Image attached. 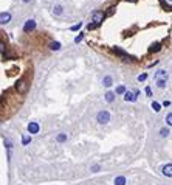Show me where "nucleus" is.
<instances>
[{
	"instance_id": "f257e3e1",
	"label": "nucleus",
	"mask_w": 172,
	"mask_h": 185,
	"mask_svg": "<svg viewBox=\"0 0 172 185\" xmlns=\"http://www.w3.org/2000/svg\"><path fill=\"white\" fill-rule=\"evenodd\" d=\"M16 90H17L19 93H25L26 90H28V81H26L25 78L17 79V83H16Z\"/></svg>"
},
{
	"instance_id": "f03ea898",
	"label": "nucleus",
	"mask_w": 172,
	"mask_h": 185,
	"mask_svg": "<svg viewBox=\"0 0 172 185\" xmlns=\"http://www.w3.org/2000/svg\"><path fill=\"white\" fill-rule=\"evenodd\" d=\"M98 121L101 123V125H106V123H109V120H110V114L107 112V111H101V112H98Z\"/></svg>"
},
{
	"instance_id": "7ed1b4c3",
	"label": "nucleus",
	"mask_w": 172,
	"mask_h": 185,
	"mask_svg": "<svg viewBox=\"0 0 172 185\" xmlns=\"http://www.w3.org/2000/svg\"><path fill=\"white\" fill-rule=\"evenodd\" d=\"M102 20H104V12L102 11H95L93 12V23L98 26V25L102 23Z\"/></svg>"
},
{
	"instance_id": "20e7f679",
	"label": "nucleus",
	"mask_w": 172,
	"mask_h": 185,
	"mask_svg": "<svg viewBox=\"0 0 172 185\" xmlns=\"http://www.w3.org/2000/svg\"><path fill=\"white\" fill-rule=\"evenodd\" d=\"M34 28H36V20H33V19L26 20V23L23 25V31H25V33H30V31H33Z\"/></svg>"
},
{
	"instance_id": "39448f33",
	"label": "nucleus",
	"mask_w": 172,
	"mask_h": 185,
	"mask_svg": "<svg viewBox=\"0 0 172 185\" xmlns=\"http://www.w3.org/2000/svg\"><path fill=\"white\" fill-rule=\"evenodd\" d=\"M9 20H11V14H9V12H2V14H0V25L8 23Z\"/></svg>"
},
{
	"instance_id": "423d86ee",
	"label": "nucleus",
	"mask_w": 172,
	"mask_h": 185,
	"mask_svg": "<svg viewBox=\"0 0 172 185\" xmlns=\"http://www.w3.org/2000/svg\"><path fill=\"white\" fill-rule=\"evenodd\" d=\"M28 132L30 134H37L39 132V125L36 121H31L30 125H28Z\"/></svg>"
},
{
	"instance_id": "0eeeda50",
	"label": "nucleus",
	"mask_w": 172,
	"mask_h": 185,
	"mask_svg": "<svg viewBox=\"0 0 172 185\" xmlns=\"http://www.w3.org/2000/svg\"><path fill=\"white\" fill-rule=\"evenodd\" d=\"M115 12H116V5H110L109 10L104 12V17H110V16H113Z\"/></svg>"
},
{
	"instance_id": "6e6552de",
	"label": "nucleus",
	"mask_w": 172,
	"mask_h": 185,
	"mask_svg": "<svg viewBox=\"0 0 172 185\" xmlns=\"http://www.w3.org/2000/svg\"><path fill=\"white\" fill-rule=\"evenodd\" d=\"M163 174H164V176H168V177L172 176V165H171V163H168V165H164V167H163Z\"/></svg>"
},
{
	"instance_id": "1a4fd4ad",
	"label": "nucleus",
	"mask_w": 172,
	"mask_h": 185,
	"mask_svg": "<svg viewBox=\"0 0 172 185\" xmlns=\"http://www.w3.org/2000/svg\"><path fill=\"white\" fill-rule=\"evenodd\" d=\"M113 51L116 53V54H120L121 58H124V59H127V58H130L129 54L124 51V50H121V48H118V47H113Z\"/></svg>"
},
{
	"instance_id": "9d476101",
	"label": "nucleus",
	"mask_w": 172,
	"mask_h": 185,
	"mask_svg": "<svg viewBox=\"0 0 172 185\" xmlns=\"http://www.w3.org/2000/svg\"><path fill=\"white\" fill-rule=\"evenodd\" d=\"M124 100H126V101H135L136 97H135L132 92H124Z\"/></svg>"
},
{
	"instance_id": "9b49d317",
	"label": "nucleus",
	"mask_w": 172,
	"mask_h": 185,
	"mask_svg": "<svg viewBox=\"0 0 172 185\" xmlns=\"http://www.w3.org/2000/svg\"><path fill=\"white\" fill-rule=\"evenodd\" d=\"M115 185H126V177H122V176L116 177V179H115Z\"/></svg>"
},
{
	"instance_id": "f8f14e48",
	"label": "nucleus",
	"mask_w": 172,
	"mask_h": 185,
	"mask_svg": "<svg viewBox=\"0 0 172 185\" xmlns=\"http://www.w3.org/2000/svg\"><path fill=\"white\" fill-rule=\"evenodd\" d=\"M160 48H161V45H160V44H154V45H150V47H149V51H150V53H155V51H158Z\"/></svg>"
},
{
	"instance_id": "ddd939ff",
	"label": "nucleus",
	"mask_w": 172,
	"mask_h": 185,
	"mask_svg": "<svg viewBox=\"0 0 172 185\" xmlns=\"http://www.w3.org/2000/svg\"><path fill=\"white\" fill-rule=\"evenodd\" d=\"M106 100H107L109 103H113V100H115V93H113V92H107V93H106Z\"/></svg>"
},
{
	"instance_id": "4468645a",
	"label": "nucleus",
	"mask_w": 172,
	"mask_h": 185,
	"mask_svg": "<svg viewBox=\"0 0 172 185\" xmlns=\"http://www.w3.org/2000/svg\"><path fill=\"white\" fill-rule=\"evenodd\" d=\"M157 78H158V79H166V78H168V73L164 72V70H160V72L157 73Z\"/></svg>"
},
{
	"instance_id": "2eb2a0df",
	"label": "nucleus",
	"mask_w": 172,
	"mask_h": 185,
	"mask_svg": "<svg viewBox=\"0 0 172 185\" xmlns=\"http://www.w3.org/2000/svg\"><path fill=\"white\" fill-rule=\"evenodd\" d=\"M53 11H54V14H56V16H60V14H62V11H64V10H62V6H60V5H56V6H54V10H53Z\"/></svg>"
},
{
	"instance_id": "dca6fc26",
	"label": "nucleus",
	"mask_w": 172,
	"mask_h": 185,
	"mask_svg": "<svg viewBox=\"0 0 172 185\" xmlns=\"http://www.w3.org/2000/svg\"><path fill=\"white\" fill-rule=\"evenodd\" d=\"M157 86L160 87V89H164V87H166V79H158L157 81Z\"/></svg>"
},
{
	"instance_id": "f3484780",
	"label": "nucleus",
	"mask_w": 172,
	"mask_h": 185,
	"mask_svg": "<svg viewBox=\"0 0 172 185\" xmlns=\"http://www.w3.org/2000/svg\"><path fill=\"white\" fill-rule=\"evenodd\" d=\"M104 86H106V87L112 86V76H106V78H104Z\"/></svg>"
},
{
	"instance_id": "a211bd4d",
	"label": "nucleus",
	"mask_w": 172,
	"mask_h": 185,
	"mask_svg": "<svg viewBox=\"0 0 172 185\" xmlns=\"http://www.w3.org/2000/svg\"><path fill=\"white\" fill-rule=\"evenodd\" d=\"M50 48H51V50H59V48H60V44H59V42H51Z\"/></svg>"
},
{
	"instance_id": "6ab92c4d",
	"label": "nucleus",
	"mask_w": 172,
	"mask_h": 185,
	"mask_svg": "<svg viewBox=\"0 0 172 185\" xmlns=\"http://www.w3.org/2000/svg\"><path fill=\"white\" fill-rule=\"evenodd\" d=\"M152 109H154V111H155V112H160V109H161V106H160V104H158V103H155V101H154V103H152Z\"/></svg>"
},
{
	"instance_id": "aec40b11",
	"label": "nucleus",
	"mask_w": 172,
	"mask_h": 185,
	"mask_svg": "<svg viewBox=\"0 0 172 185\" xmlns=\"http://www.w3.org/2000/svg\"><path fill=\"white\" fill-rule=\"evenodd\" d=\"M65 140H67V135H65V134H59V135H58V142L62 143V142H65Z\"/></svg>"
},
{
	"instance_id": "412c9836",
	"label": "nucleus",
	"mask_w": 172,
	"mask_h": 185,
	"mask_svg": "<svg viewBox=\"0 0 172 185\" xmlns=\"http://www.w3.org/2000/svg\"><path fill=\"white\" fill-rule=\"evenodd\" d=\"M169 129H166V128H164V129H161V131H160V134H161V137H168L169 135Z\"/></svg>"
},
{
	"instance_id": "4be33fe9",
	"label": "nucleus",
	"mask_w": 172,
	"mask_h": 185,
	"mask_svg": "<svg viewBox=\"0 0 172 185\" xmlns=\"http://www.w3.org/2000/svg\"><path fill=\"white\" fill-rule=\"evenodd\" d=\"M124 92H126L124 86H118V87H116V93H124Z\"/></svg>"
},
{
	"instance_id": "5701e85b",
	"label": "nucleus",
	"mask_w": 172,
	"mask_h": 185,
	"mask_svg": "<svg viewBox=\"0 0 172 185\" xmlns=\"http://www.w3.org/2000/svg\"><path fill=\"white\" fill-rule=\"evenodd\" d=\"M30 142H31V137H28V135H25L23 139H22V143H23V145H28Z\"/></svg>"
},
{
	"instance_id": "b1692460",
	"label": "nucleus",
	"mask_w": 172,
	"mask_h": 185,
	"mask_svg": "<svg viewBox=\"0 0 172 185\" xmlns=\"http://www.w3.org/2000/svg\"><path fill=\"white\" fill-rule=\"evenodd\" d=\"M82 39H84V34H82V33H81V34H79V36H76V37H74V42H76V44H79V42H81V40H82Z\"/></svg>"
},
{
	"instance_id": "393cba45",
	"label": "nucleus",
	"mask_w": 172,
	"mask_h": 185,
	"mask_svg": "<svg viewBox=\"0 0 172 185\" xmlns=\"http://www.w3.org/2000/svg\"><path fill=\"white\" fill-rule=\"evenodd\" d=\"M5 51H6V45H5V42L0 40V53H5Z\"/></svg>"
},
{
	"instance_id": "a878e982",
	"label": "nucleus",
	"mask_w": 172,
	"mask_h": 185,
	"mask_svg": "<svg viewBox=\"0 0 172 185\" xmlns=\"http://www.w3.org/2000/svg\"><path fill=\"white\" fill-rule=\"evenodd\" d=\"M146 78H147V75L146 73H141L140 76H138V81H140V83H141V81H146Z\"/></svg>"
},
{
	"instance_id": "bb28decb",
	"label": "nucleus",
	"mask_w": 172,
	"mask_h": 185,
	"mask_svg": "<svg viewBox=\"0 0 172 185\" xmlns=\"http://www.w3.org/2000/svg\"><path fill=\"white\" fill-rule=\"evenodd\" d=\"M81 26H82V23H81V22H79V23H76V25H73V26H71V31H76V30H79Z\"/></svg>"
},
{
	"instance_id": "cd10ccee",
	"label": "nucleus",
	"mask_w": 172,
	"mask_h": 185,
	"mask_svg": "<svg viewBox=\"0 0 172 185\" xmlns=\"http://www.w3.org/2000/svg\"><path fill=\"white\" fill-rule=\"evenodd\" d=\"M144 92H146L147 97H152V90H150V87H146V90H144Z\"/></svg>"
},
{
	"instance_id": "c85d7f7f",
	"label": "nucleus",
	"mask_w": 172,
	"mask_h": 185,
	"mask_svg": "<svg viewBox=\"0 0 172 185\" xmlns=\"http://www.w3.org/2000/svg\"><path fill=\"white\" fill-rule=\"evenodd\" d=\"M166 121H168V125H172V114H168V118H166Z\"/></svg>"
},
{
	"instance_id": "c756f323",
	"label": "nucleus",
	"mask_w": 172,
	"mask_h": 185,
	"mask_svg": "<svg viewBox=\"0 0 172 185\" xmlns=\"http://www.w3.org/2000/svg\"><path fill=\"white\" fill-rule=\"evenodd\" d=\"M87 28L92 31V30H95V28H96V25H95V23H88V25H87Z\"/></svg>"
},
{
	"instance_id": "7c9ffc66",
	"label": "nucleus",
	"mask_w": 172,
	"mask_h": 185,
	"mask_svg": "<svg viewBox=\"0 0 172 185\" xmlns=\"http://www.w3.org/2000/svg\"><path fill=\"white\" fill-rule=\"evenodd\" d=\"M92 171H95V173H96V171H99V167H98V165H95V167L92 168Z\"/></svg>"
},
{
	"instance_id": "2f4dec72",
	"label": "nucleus",
	"mask_w": 172,
	"mask_h": 185,
	"mask_svg": "<svg viewBox=\"0 0 172 185\" xmlns=\"http://www.w3.org/2000/svg\"><path fill=\"white\" fill-rule=\"evenodd\" d=\"M163 106H164V107H166V106H171V101H164Z\"/></svg>"
},
{
	"instance_id": "473e14b6",
	"label": "nucleus",
	"mask_w": 172,
	"mask_h": 185,
	"mask_svg": "<svg viewBox=\"0 0 172 185\" xmlns=\"http://www.w3.org/2000/svg\"><path fill=\"white\" fill-rule=\"evenodd\" d=\"M22 2H23V3H28V2H31V0H22Z\"/></svg>"
},
{
	"instance_id": "72a5a7b5",
	"label": "nucleus",
	"mask_w": 172,
	"mask_h": 185,
	"mask_svg": "<svg viewBox=\"0 0 172 185\" xmlns=\"http://www.w3.org/2000/svg\"><path fill=\"white\" fill-rule=\"evenodd\" d=\"M127 2H130V3H135V2H136V0H127Z\"/></svg>"
}]
</instances>
